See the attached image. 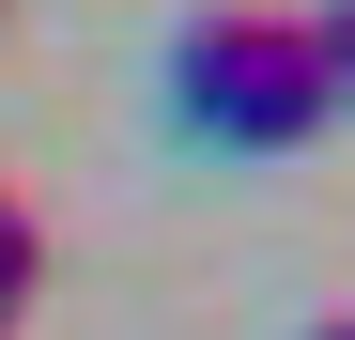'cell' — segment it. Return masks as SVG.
<instances>
[{"label": "cell", "mask_w": 355, "mask_h": 340, "mask_svg": "<svg viewBox=\"0 0 355 340\" xmlns=\"http://www.w3.org/2000/svg\"><path fill=\"white\" fill-rule=\"evenodd\" d=\"M31 278H46V216H31V201H0V325L31 309Z\"/></svg>", "instance_id": "7a4b0ae2"}, {"label": "cell", "mask_w": 355, "mask_h": 340, "mask_svg": "<svg viewBox=\"0 0 355 340\" xmlns=\"http://www.w3.org/2000/svg\"><path fill=\"white\" fill-rule=\"evenodd\" d=\"M309 62H324V93L355 108V0H324V16H309Z\"/></svg>", "instance_id": "3957f363"}, {"label": "cell", "mask_w": 355, "mask_h": 340, "mask_svg": "<svg viewBox=\"0 0 355 340\" xmlns=\"http://www.w3.org/2000/svg\"><path fill=\"white\" fill-rule=\"evenodd\" d=\"M170 124L201 155H309L340 124V93L309 62V16H263V0H216V16L170 31Z\"/></svg>", "instance_id": "6da1fadb"}, {"label": "cell", "mask_w": 355, "mask_h": 340, "mask_svg": "<svg viewBox=\"0 0 355 340\" xmlns=\"http://www.w3.org/2000/svg\"><path fill=\"white\" fill-rule=\"evenodd\" d=\"M309 340H355V309H340V325H309Z\"/></svg>", "instance_id": "277c9868"}]
</instances>
